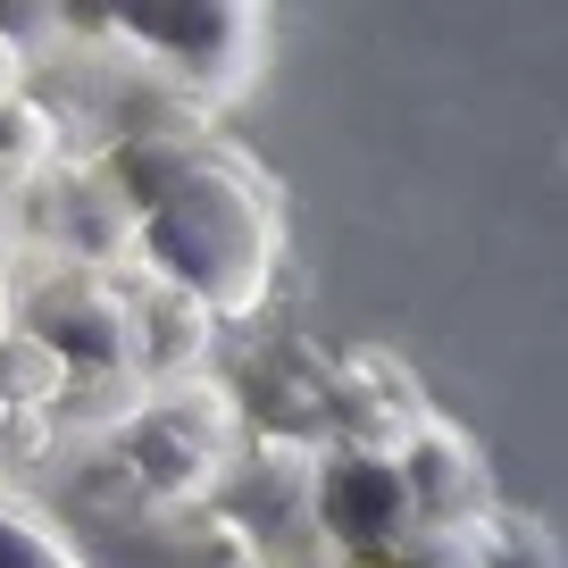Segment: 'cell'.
Masks as SVG:
<instances>
[{
    "label": "cell",
    "instance_id": "cell-8",
    "mask_svg": "<svg viewBox=\"0 0 568 568\" xmlns=\"http://www.w3.org/2000/svg\"><path fill=\"white\" fill-rule=\"evenodd\" d=\"M477 568H560V544H551L544 527H527V518H494Z\"/></svg>",
    "mask_w": 568,
    "mask_h": 568
},
{
    "label": "cell",
    "instance_id": "cell-10",
    "mask_svg": "<svg viewBox=\"0 0 568 568\" xmlns=\"http://www.w3.org/2000/svg\"><path fill=\"white\" fill-rule=\"evenodd\" d=\"M0 568H75V551L51 544L34 518H9V510H0Z\"/></svg>",
    "mask_w": 568,
    "mask_h": 568
},
{
    "label": "cell",
    "instance_id": "cell-2",
    "mask_svg": "<svg viewBox=\"0 0 568 568\" xmlns=\"http://www.w3.org/2000/svg\"><path fill=\"white\" fill-rule=\"evenodd\" d=\"M118 34L168 51V68L210 84V101H234L260 75V51H267V18L234 9V0L226 9H134V18H118Z\"/></svg>",
    "mask_w": 568,
    "mask_h": 568
},
{
    "label": "cell",
    "instance_id": "cell-9",
    "mask_svg": "<svg viewBox=\"0 0 568 568\" xmlns=\"http://www.w3.org/2000/svg\"><path fill=\"white\" fill-rule=\"evenodd\" d=\"M51 109H34V101H9L0 109V168H34V160H51Z\"/></svg>",
    "mask_w": 568,
    "mask_h": 568
},
{
    "label": "cell",
    "instance_id": "cell-7",
    "mask_svg": "<svg viewBox=\"0 0 568 568\" xmlns=\"http://www.w3.org/2000/svg\"><path fill=\"white\" fill-rule=\"evenodd\" d=\"M68 393V352H59L51 335H34V326H9V343H0V402H59Z\"/></svg>",
    "mask_w": 568,
    "mask_h": 568
},
{
    "label": "cell",
    "instance_id": "cell-3",
    "mask_svg": "<svg viewBox=\"0 0 568 568\" xmlns=\"http://www.w3.org/2000/svg\"><path fill=\"white\" fill-rule=\"evenodd\" d=\"M318 518L335 527V544L368 551L376 568L402 551V535L418 527V510H409V485H402V460L393 452H335V460L318 468Z\"/></svg>",
    "mask_w": 568,
    "mask_h": 568
},
{
    "label": "cell",
    "instance_id": "cell-6",
    "mask_svg": "<svg viewBox=\"0 0 568 568\" xmlns=\"http://www.w3.org/2000/svg\"><path fill=\"white\" fill-rule=\"evenodd\" d=\"M34 335H51L59 352H75V359H101V368H134V318H125L118 302H101V293L68 302L59 326H34Z\"/></svg>",
    "mask_w": 568,
    "mask_h": 568
},
{
    "label": "cell",
    "instance_id": "cell-12",
    "mask_svg": "<svg viewBox=\"0 0 568 568\" xmlns=\"http://www.w3.org/2000/svg\"><path fill=\"white\" fill-rule=\"evenodd\" d=\"M0 343H9V302H0Z\"/></svg>",
    "mask_w": 568,
    "mask_h": 568
},
{
    "label": "cell",
    "instance_id": "cell-11",
    "mask_svg": "<svg viewBox=\"0 0 568 568\" xmlns=\"http://www.w3.org/2000/svg\"><path fill=\"white\" fill-rule=\"evenodd\" d=\"M18 84H26V51H18L9 34H0V109L18 101Z\"/></svg>",
    "mask_w": 568,
    "mask_h": 568
},
{
    "label": "cell",
    "instance_id": "cell-1",
    "mask_svg": "<svg viewBox=\"0 0 568 568\" xmlns=\"http://www.w3.org/2000/svg\"><path fill=\"white\" fill-rule=\"evenodd\" d=\"M142 243L160 260L201 318H251L276 276V210L234 160L201 151L151 210H142Z\"/></svg>",
    "mask_w": 568,
    "mask_h": 568
},
{
    "label": "cell",
    "instance_id": "cell-4",
    "mask_svg": "<svg viewBox=\"0 0 568 568\" xmlns=\"http://www.w3.org/2000/svg\"><path fill=\"white\" fill-rule=\"evenodd\" d=\"M393 460H402V485H409L418 518H485V468L468 460V444L452 426H418Z\"/></svg>",
    "mask_w": 568,
    "mask_h": 568
},
{
    "label": "cell",
    "instance_id": "cell-5",
    "mask_svg": "<svg viewBox=\"0 0 568 568\" xmlns=\"http://www.w3.org/2000/svg\"><path fill=\"white\" fill-rule=\"evenodd\" d=\"M134 468H142L151 494H193V485H210V444L184 418H142L134 426Z\"/></svg>",
    "mask_w": 568,
    "mask_h": 568
}]
</instances>
